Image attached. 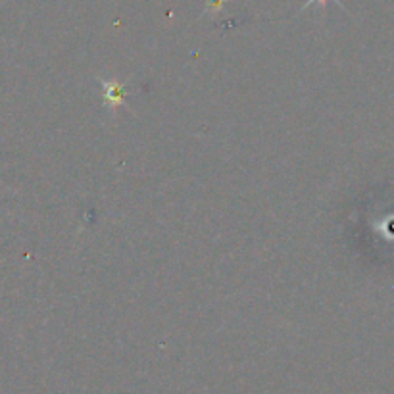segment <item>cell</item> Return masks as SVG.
I'll list each match as a JSON object with an SVG mask.
<instances>
[{
    "label": "cell",
    "instance_id": "1",
    "mask_svg": "<svg viewBox=\"0 0 394 394\" xmlns=\"http://www.w3.org/2000/svg\"><path fill=\"white\" fill-rule=\"evenodd\" d=\"M100 85H102L104 102H106L110 110H116L117 106H124V104H126L127 90L124 83L114 79H100Z\"/></svg>",
    "mask_w": 394,
    "mask_h": 394
},
{
    "label": "cell",
    "instance_id": "2",
    "mask_svg": "<svg viewBox=\"0 0 394 394\" xmlns=\"http://www.w3.org/2000/svg\"><path fill=\"white\" fill-rule=\"evenodd\" d=\"M327 2H329V0H306V4L304 6H302V10H306V8H310V6H314V4H327ZM333 2H339V4H341V0H333Z\"/></svg>",
    "mask_w": 394,
    "mask_h": 394
},
{
    "label": "cell",
    "instance_id": "3",
    "mask_svg": "<svg viewBox=\"0 0 394 394\" xmlns=\"http://www.w3.org/2000/svg\"><path fill=\"white\" fill-rule=\"evenodd\" d=\"M221 4H224V0H210V2H208V8L212 10V8H219V6H221Z\"/></svg>",
    "mask_w": 394,
    "mask_h": 394
}]
</instances>
